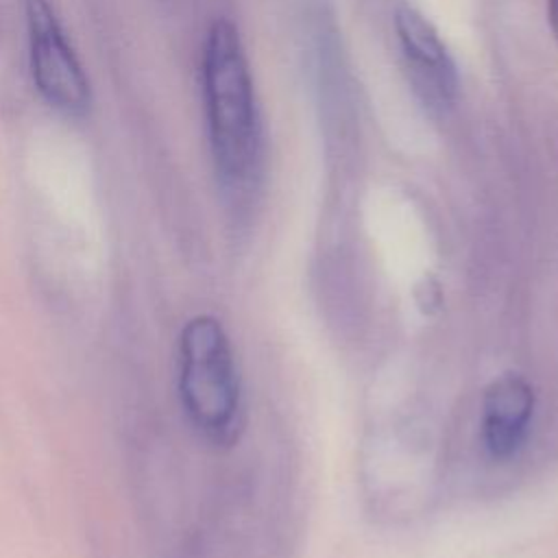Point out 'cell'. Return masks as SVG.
<instances>
[{
	"mask_svg": "<svg viewBox=\"0 0 558 558\" xmlns=\"http://www.w3.org/2000/svg\"><path fill=\"white\" fill-rule=\"evenodd\" d=\"M201 83L216 179L227 194H244L262 166V124L240 33L216 20L203 44Z\"/></svg>",
	"mask_w": 558,
	"mask_h": 558,
	"instance_id": "6da1fadb",
	"label": "cell"
},
{
	"mask_svg": "<svg viewBox=\"0 0 558 558\" xmlns=\"http://www.w3.org/2000/svg\"><path fill=\"white\" fill-rule=\"evenodd\" d=\"M179 397L190 425L211 445H231L240 421V379L222 325L201 314L179 338Z\"/></svg>",
	"mask_w": 558,
	"mask_h": 558,
	"instance_id": "7a4b0ae2",
	"label": "cell"
},
{
	"mask_svg": "<svg viewBox=\"0 0 558 558\" xmlns=\"http://www.w3.org/2000/svg\"><path fill=\"white\" fill-rule=\"evenodd\" d=\"M31 78L41 100L68 118H83L92 105L89 78L50 0H26Z\"/></svg>",
	"mask_w": 558,
	"mask_h": 558,
	"instance_id": "3957f363",
	"label": "cell"
},
{
	"mask_svg": "<svg viewBox=\"0 0 558 558\" xmlns=\"http://www.w3.org/2000/svg\"><path fill=\"white\" fill-rule=\"evenodd\" d=\"M395 33L403 72L416 100L432 116H447L458 100V72L438 31L418 9L399 4Z\"/></svg>",
	"mask_w": 558,
	"mask_h": 558,
	"instance_id": "277c9868",
	"label": "cell"
},
{
	"mask_svg": "<svg viewBox=\"0 0 558 558\" xmlns=\"http://www.w3.org/2000/svg\"><path fill=\"white\" fill-rule=\"evenodd\" d=\"M532 414L534 390L521 375L506 373L493 379L482 401V438L490 456H514L527 438Z\"/></svg>",
	"mask_w": 558,
	"mask_h": 558,
	"instance_id": "5b68a950",
	"label": "cell"
},
{
	"mask_svg": "<svg viewBox=\"0 0 558 558\" xmlns=\"http://www.w3.org/2000/svg\"><path fill=\"white\" fill-rule=\"evenodd\" d=\"M547 22L554 33V39L558 41V0H547Z\"/></svg>",
	"mask_w": 558,
	"mask_h": 558,
	"instance_id": "8992f818",
	"label": "cell"
}]
</instances>
